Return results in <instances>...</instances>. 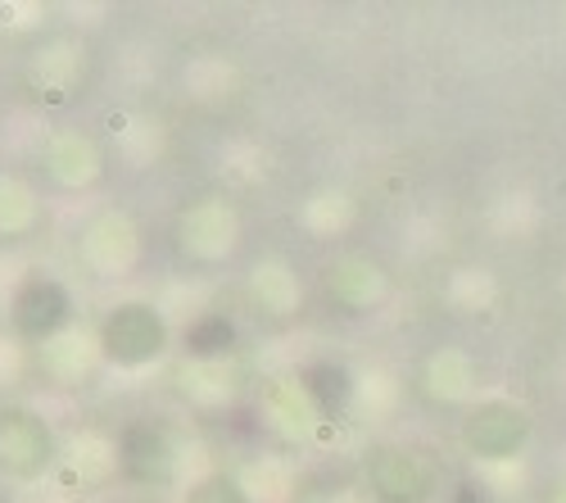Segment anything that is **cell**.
<instances>
[{"label": "cell", "mask_w": 566, "mask_h": 503, "mask_svg": "<svg viewBox=\"0 0 566 503\" xmlns=\"http://www.w3.org/2000/svg\"><path fill=\"white\" fill-rule=\"evenodd\" d=\"M101 354L105 363L123 373H136V368H150L168 354V323L164 313L146 300H123L105 313L101 323Z\"/></svg>", "instance_id": "obj_1"}, {"label": "cell", "mask_w": 566, "mask_h": 503, "mask_svg": "<svg viewBox=\"0 0 566 503\" xmlns=\"http://www.w3.org/2000/svg\"><path fill=\"white\" fill-rule=\"evenodd\" d=\"M55 468V431L23 404L0 408V472L10 481H41Z\"/></svg>", "instance_id": "obj_2"}, {"label": "cell", "mask_w": 566, "mask_h": 503, "mask_svg": "<svg viewBox=\"0 0 566 503\" xmlns=\"http://www.w3.org/2000/svg\"><path fill=\"white\" fill-rule=\"evenodd\" d=\"M363 481L376 503H431V494H436V468L408 444L367 449Z\"/></svg>", "instance_id": "obj_3"}, {"label": "cell", "mask_w": 566, "mask_h": 503, "mask_svg": "<svg viewBox=\"0 0 566 503\" xmlns=\"http://www.w3.org/2000/svg\"><path fill=\"white\" fill-rule=\"evenodd\" d=\"M535 422L522 404H507V399H485L476 404L467 413L462 422V444L471 459H481V463H507L516 459V453L526 449Z\"/></svg>", "instance_id": "obj_4"}, {"label": "cell", "mask_w": 566, "mask_h": 503, "mask_svg": "<svg viewBox=\"0 0 566 503\" xmlns=\"http://www.w3.org/2000/svg\"><path fill=\"white\" fill-rule=\"evenodd\" d=\"M10 323L32 345L55 340L73 323V295H69V286L55 282V277H45V272H28V277L19 282V291H14V300H10Z\"/></svg>", "instance_id": "obj_5"}, {"label": "cell", "mask_w": 566, "mask_h": 503, "mask_svg": "<svg viewBox=\"0 0 566 503\" xmlns=\"http://www.w3.org/2000/svg\"><path fill=\"white\" fill-rule=\"evenodd\" d=\"M118 472L127 485L164 490L177 476V444L159 422H127L118 431Z\"/></svg>", "instance_id": "obj_6"}, {"label": "cell", "mask_w": 566, "mask_h": 503, "mask_svg": "<svg viewBox=\"0 0 566 503\" xmlns=\"http://www.w3.org/2000/svg\"><path fill=\"white\" fill-rule=\"evenodd\" d=\"M300 390H304V399L317 408L322 418H340L345 408L354 404V377H349L345 363H336V358L308 363V368L300 373Z\"/></svg>", "instance_id": "obj_7"}, {"label": "cell", "mask_w": 566, "mask_h": 503, "mask_svg": "<svg viewBox=\"0 0 566 503\" xmlns=\"http://www.w3.org/2000/svg\"><path fill=\"white\" fill-rule=\"evenodd\" d=\"M45 168L60 187H86V181L101 177V155L82 136H60V142L45 146Z\"/></svg>", "instance_id": "obj_8"}, {"label": "cell", "mask_w": 566, "mask_h": 503, "mask_svg": "<svg viewBox=\"0 0 566 503\" xmlns=\"http://www.w3.org/2000/svg\"><path fill=\"white\" fill-rule=\"evenodd\" d=\"M181 345L191 358H227L235 349V323L227 313H200L196 323H186Z\"/></svg>", "instance_id": "obj_9"}, {"label": "cell", "mask_w": 566, "mask_h": 503, "mask_svg": "<svg viewBox=\"0 0 566 503\" xmlns=\"http://www.w3.org/2000/svg\"><path fill=\"white\" fill-rule=\"evenodd\" d=\"M381 291H386L381 272H376L371 263H363V259H349V263L332 268V295H336L345 308H367Z\"/></svg>", "instance_id": "obj_10"}, {"label": "cell", "mask_w": 566, "mask_h": 503, "mask_svg": "<svg viewBox=\"0 0 566 503\" xmlns=\"http://www.w3.org/2000/svg\"><path fill=\"white\" fill-rule=\"evenodd\" d=\"M181 503H250V490L235 481L231 472H209V476L186 485Z\"/></svg>", "instance_id": "obj_11"}, {"label": "cell", "mask_w": 566, "mask_h": 503, "mask_svg": "<svg viewBox=\"0 0 566 503\" xmlns=\"http://www.w3.org/2000/svg\"><path fill=\"white\" fill-rule=\"evenodd\" d=\"M544 503H566V481H562V485H553V490H548V499H544Z\"/></svg>", "instance_id": "obj_12"}, {"label": "cell", "mask_w": 566, "mask_h": 503, "mask_svg": "<svg viewBox=\"0 0 566 503\" xmlns=\"http://www.w3.org/2000/svg\"><path fill=\"white\" fill-rule=\"evenodd\" d=\"M118 503H159V499H118Z\"/></svg>", "instance_id": "obj_13"}, {"label": "cell", "mask_w": 566, "mask_h": 503, "mask_svg": "<svg viewBox=\"0 0 566 503\" xmlns=\"http://www.w3.org/2000/svg\"><path fill=\"white\" fill-rule=\"evenodd\" d=\"M0 503H10V499H6V494H0Z\"/></svg>", "instance_id": "obj_14"}]
</instances>
